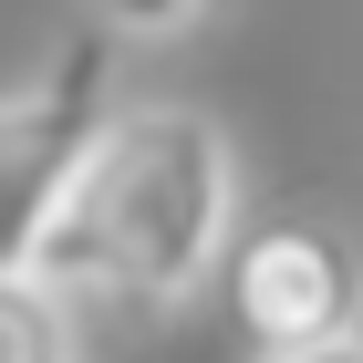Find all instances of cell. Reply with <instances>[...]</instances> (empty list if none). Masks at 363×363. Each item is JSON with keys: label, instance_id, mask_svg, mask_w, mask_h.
<instances>
[{"label": "cell", "instance_id": "cell-1", "mask_svg": "<svg viewBox=\"0 0 363 363\" xmlns=\"http://www.w3.org/2000/svg\"><path fill=\"white\" fill-rule=\"evenodd\" d=\"M239 239V156L197 104H114L94 167L73 177L31 280L52 301L187 311Z\"/></svg>", "mask_w": 363, "mask_h": 363}, {"label": "cell", "instance_id": "cell-2", "mask_svg": "<svg viewBox=\"0 0 363 363\" xmlns=\"http://www.w3.org/2000/svg\"><path fill=\"white\" fill-rule=\"evenodd\" d=\"M104 125H114V42L94 31H73L21 94H0V280H31Z\"/></svg>", "mask_w": 363, "mask_h": 363}, {"label": "cell", "instance_id": "cell-3", "mask_svg": "<svg viewBox=\"0 0 363 363\" xmlns=\"http://www.w3.org/2000/svg\"><path fill=\"white\" fill-rule=\"evenodd\" d=\"M218 311L228 333L259 353H322V342L363 333V250L333 218L311 208H280V218H239L218 259Z\"/></svg>", "mask_w": 363, "mask_h": 363}, {"label": "cell", "instance_id": "cell-4", "mask_svg": "<svg viewBox=\"0 0 363 363\" xmlns=\"http://www.w3.org/2000/svg\"><path fill=\"white\" fill-rule=\"evenodd\" d=\"M0 363H73V301L42 280H0Z\"/></svg>", "mask_w": 363, "mask_h": 363}, {"label": "cell", "instance_id": "cell-5", "mask_svg": "<svg viewBox=\"0 0 363 363\" xmlns=\"http://www.w3.org/2000/svg\"><path fill=\"white\" fill-rule=\"evenodd\" d=\"M197 21H208L197 0H167V11H135V0H125V11H104L94 31H197Z\"/></svg>", "mask_w": 363, "mask_h": 363}, {"label": "cell", "instance_id": "cell-6", "mask_svg": "<svg viewBox=\"0 0 363 363\" xmlns=\"http://www.w3.org/2000/svg\"><path fill=\"white\" fill-rule=\"evenodd\" d=\"M259 363H363V333L353 342H322V353H259Z\"/></svg>", "mask_w": 363, "mask_h": 363}]
</instances>
